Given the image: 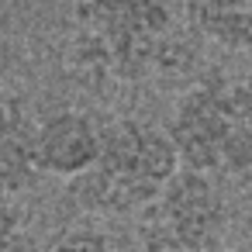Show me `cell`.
<instances>
[{"label":"cell","mask_w":252,"mask_h":252,"mask_svg":"<svg viewBox=\"0 0 252 252\" xmlns=\"http://www.w3.org/2000/svg\"><path fill=\"white\" fill-rule=\"evenodd\" d=\"M183 32L169 0H73L69 66L90 83L135 87L176 69Z\"/></svg>","instance_id":"6da1fadb"},{"label":"cell","mask_w":252,"mask_h":252,"mask_svg":"<svg viewBox=\"0 0 252 252\" xmlns=\"http://www.w3.org/2000/svg\"><path fill=\"white\" fill-rule=\"evenodd\" d=\"M180 166L207 176L252 169V69L242 76L211 73L190 83L166 125Z\"/></svg>","instance_id":"7a4b0ae2"},{"label":"cell","mask_w":252,"mask_h":252,"mask_svg":"<svg viewBox=\"0 0 252 252\" xmlns=\"http://www.w3.org/2000/svg\"><path fill=\"white\" fill-rule=\"evenodd\" d=\"M176 169L180 156L166 128L142 118H114L100 125L97 162L69 180V193L94 214H138Z\"/></svg>","instance_id":"3957f363"},{"label":"cell","mask_w":252,"mask_h":252,"mask_svg":"<svg viewBox=\"0 0 252 252\" xmlns=\"http://www.w3.org/2000/svg\"><path fill=\"white\" fill-rule=\"evenodd\" d=\"M224 224L228 200L218 176L180 166L138 211V245L142 252H211Z\"/></svg>","instance_id":"277c9868"},{"label":"cell","mask_w":252,"mask_h":252,"mask_svg":"<svg viewBox=\"0 0 252 252\" xmlns=\"http://www.w3.org/2000/svg\"><path fill=\"white\" fill-rule=\"evenodd\" d=\"M100 125L76 107L49 111L35 121V166L38 173L76 180L97 162Z\"/></svg>","instance_id":"5b68a950"},{"label":"cell","mask_w":252,"mask_h":252,"mask_svg":"<svg viewBox=\"0 0 252 252\" xmlns=\"http://www.w3.org/2000/svg\"><path fill=\"white\" fill-rule=\"evenodd\" d=\"M35 180V121L18 100L0 97V193L18 197Z\"/></svg>","instance_id":"8992f818"},{"label":"cell","mask_w":252,"mask_h":252,"mask_svg":"<svg viewBox=\"0 0 252 252\" xmlns=\"http://www.w3.org/2000/svg\"><path fill=\"white\" fill-rule=\"evenodd\" d=\"M187 28L224 49L252 52V0H183Z\"/></svg>","instance_id":"52a82bcc"},{"label":"cell","mask_w":252,"mask_h":252,"mask_svg":"<svg viewBox=\"0 0 252 252\" xmlns=\"http://www.w3.org/2000/svg\"><path fill=\"white\" fill-rule=\"evenodd\" d=\"M42 252H118V249L97 228H66L56 238H49Z\"/></svg>","instance_id":"ba28073f"},{"label":"cell","mask_w":252,"mask_h":252,"mask_svg":"<svg viewBox=\"0 0 252 252\" xmlns=\"http://www.w3.org/2000/svg\"><path fill=\"white\" fill-rule=\"evenodd\" d=\"M21 235V207L11 193H0V252H14Z\"/></svg>","instance_id":"9c48e42d"},{"label":"cell","mask_w":252,"mask_h":252,"mask_svg":"<svg viewBox=\"0 0 252 252\" xmlns=\"http://www.w3.org/2000/svg\"><path fill=\"white\" fill-rule=\"evenodd\" d=\"M211 252H252V249H245V245H231V249H211Z\"/></svg>","instance_id":"30bf717a"}]
</instances>
